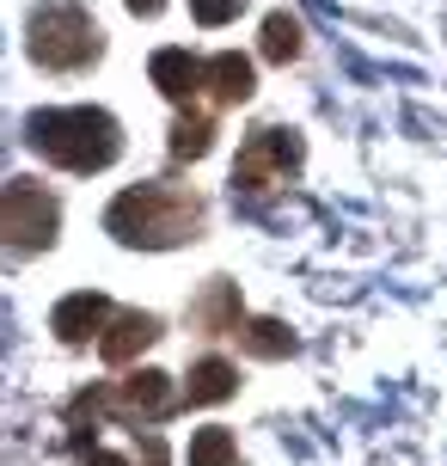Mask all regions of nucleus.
I'll list each match as a JSON object with an SVG mask.
<instances>
[{
  "label": "nucleus",
  "mask_w": 447,
  "mask_h": 466,
  "mask_svg": "<svg viewBox=\"0 0 447 466\" xmlns=\"http://www.w3.org/2000/svg\"><path fill=\"white\" fill-rule=\"evenodd\" d=\"M190 466H239V442H233V430H221V423L196 430V436H190Z\"/></svg>",
  "instance_id": "nucleus-15"
},
{
  "label": "nucleus",
  "mask_w": 447,
  "mask_h": 466,
  "mask_svg": "<svg viewBox=\"0 0 447 466\" xmlns=\"http://www.w3.org/2000/svg\"><path fill=\"white\" fill-rule=\"evenodd\" d=\"M209 147H214V123L203 111H184L172 123V160H203Z\"/></svg>",
  "instance_id": "nucleus-14"
},
{
  "label": "nucleus",
  "mask_w": 447,
  "mask_h": 466,
  "mask_svg": "<svg viewBox=\"0 0 447 466\" xmlns=\"http://www.w3.org/2000/svg\"><path fill=\"white\" fill-rule=\"evenodd\" d=\"M117 319L111 313V301L104 295H93V289H80V295H68V301H55V313H49V331L62 338V344H86L93 331H104Z\"/></svg>",
  "instance_id": "nucleus-8"
},
{
  "label": "nucleus",
  "mask_w": 447,
  "mask_h": 466,
  "mask_svg": "<svg viewBox=\"0 0 447 466\" xmlns=\"http://www.w3.org/2000/svg\"><path fill=\"white\" fill-rule=\"evenodd\" d=\"M239 6H245V0H190V19L196 25H227V19H239Z\"/></svg>",
  "instance_id": "nucleus-17"
},
{
  "label": "nucleus",
  "mask_w": 447,
  "mask_h": 466,
  "mask_svg": "<svg viewBox=\"0 0 447 466\" xmlns=\"http://www.w3.org/2000/svg\"><path fill=\"white\" fill-rule=\"evenodd\" d=\"M301 166V136L294 129H252L233 160V190H270Z\"/></svg>",
  "instance_id": "nucleus-5"
},
{
  "label": "nucleus",
  "mask_w": 447,
  "mask_h": 466,
  "mask_svg": "<svg viewBox=\"0 0 447 466\" xmlns=\"http://www.w3.org/2000/svg\"><path fill=\"white\" fill-rule=\"evenodd\" d=\"M301 56V25L288 13H270L263 19V62H294Z\"/></svg>",
  "instance_id": "nucleus-16"
},
{
  "label": "nucleus",
  "mask_w": 447,
  "mask_h": 466,
  "mask_svg": "<svg viewBox=\"0 0 447 466\" xmlns=\"http://www.w3.org/2000/svg\"><path fill=\"white\" fill-rule=\"evenodd\" d=\"M104 405L117 411L123 423H154V418H165L172 411V374H160V369H142V374H129V380H117L111 393H104Z\"/></svg>",
  "instance_id": "nucleus-6"
},
{
  "label": "nucleus",
  "mask_w": 447,
  "mask_h": 466,
  "mask_svg": "<svg viewBox=\"0 0 447 466\" xmlns=\"http://www.w3.org/2000/svg\"><path fill=\"white\" fill-rule=\"evenodd\" d=\"M25 141L62 172H104L123 154V129L98 105H68V111H37L25 123Z\"/></svg>",
  "instance_id": "nucleus-2"
},
{
  "label": "nucleus",
  "mask_w": 447,
  "mask_h": 466,
  "mask_svg": "<svg viewBox=\"0 0 447 466\" xmlns=\"http://www.w3.org/2000/svg\"><path fill=\"white\" fill-rule=\"evenodd\" d=\"M203 197L184 185H129L104 209V228L117 233L123 246H142V252H165V246H184L203 233Z\"/></svg>",
  "instance_id": "nucleus-1"
},
{
  "label": "nucleus",
  "mask_w": 447,
  "mask_h": 466,
  "mask_svg": "<svg viewBox=\"0 0 447 466\" xmlns=\"http://www.w3.org/2000/svg\"><path fill=\"white\" fill-rule=\"evenodd\" d=\"M233 338H239V350L258 356V362H283V356H294V331H288L283 319H245Z\"/></svg>",
  "instance_id": "nucleus-13"
},
{
  "label": "nucleus",
  "mask_w": 447,
  "mask_h": 466,
  "mask_svg": "<svg viewBox=\"0 0 447 466\" xmlns=\"http://www.w3.org/2000/svg\"><path fill=\"white\" fill-rule=\"evenodd\" d=\"M25 49H31L37 68L80 74V68H93L98 56H104V31H98V19L80 6V0H44V6L31 13Z\"/></svg>",
  "instance_id": "nucleus-3"
},
{
  "label": "nucleus",
  "mask_w": 447,
  "mask_h": 466,
  "mask_svg": "<svg viewBox=\"0 0 447 466\" xmlns=\"http://www.w3.org/2000/svg\"><path fill=\"white\" fill-rule=\"evenodd\" d=\"M233 393H239V369L227 362V356H203V362L190 369V380H184L190 405H221V399H233Z\"/></svg>",
  "instance_id": "nucleus-11"
},
{
  "label": "nucleus",
  "mask_w": 447,
  "mask_h": 466,
  "mask_svg": "<svg viewBox=\"0 0 447 466\" xmlns=\"http://www.w3.org/2000/svg\"><path fill=\"white\" fill-rule=\"evenodd\" d=\"M209 93H214V105H245L252 98V62L239 49L209 56Z\"/></svg>",
  "instance_id": "nucleus-12"
},
{
  "label": "nucleus",
  "mask_w": 447,
  "mask_h": 466,
  "mask_svg": "<svg viewBox=\"0 0 447 466\" xmlns=\"http://www.w3.org/2000/svg\"><path fill=\"white\" fill-rule=\"evenodd\" d=\"M0 228H6V246L13 252H49L55 246V228H62V203L37 178H13L6 197H0Z\"/></svg>",
  "instance_id": "nucleus-4"
},
{
  "label": "nucleus",
  "mask_w": 447,
  "mask_h": 466,
  "mask_svg": "<svg viewBox=\"0 0 447 466\" xmlns=\"http://www.w3.org/2000/svg\"><path fill=\"white\" fill-rule=\"evenodd\" d=\"M80 461L86 466H129L123 454H111V448H80Z\"/></svg>",
  "instance_id": "nucleus-19"
},
{
  "label": "nucleus",
  "mask_w": 447,
  "mask_h": 466,
  "mask_svg": "<svg viewBox=\"0 0 447 466\" xmlns=\"http://www.w3.org/2000/svg\"><path fill=\"white\" fill-rule=\"evenodd\" d=\"M154 338H160V319L135 307V313H117L111 326L98 331V356H104V362H117V369H123V362H135V356H142V350L154 344Z\"/></svg>",
  "instance_id": "nucleus-9"
},
{
  "label": "nucleus",
  "mask_w": 447,
  "mask_h": 466,
  "mask_svg": "<svg viewBox=\"0 0 447 466\" xmlns=\"http://www.w3.org/2000/svg\"><path fill=\"white\" fill-rule=\"evenodd\" d=\"M123 6H129L135 19H160V13H165V0H123Z\"/></svg>",
  "instance_id": "nucleus-20"
},
{
  "label": "nucleus",
  "mask_w": 447,
  "mask_h": 466,
  "mask_svg": "<svg viewBox=\"0 0 447 466\" xmlns=\"http://www.w3.org/2000/svg\"><path fill=\"white\" fill-rule=\"evenodd\" d=\"M135 442H142V466H165V442L154 430H135Z\"/></svg>",
  "instance_id": "nucleus-18"
},
{
  "label": "nucleus",
  "mask_w": 447,
  "mask_h": 466,
  "mask_svg": "<svg viewBox=\"0 0 447 466\" xmlns=\"http://www.w3.org/2000/svg\"><path fill=\"white\" fill-rule=\"evenodd\" d=\"M147 74H154V86H160L172 105H184V111L209 93V62H196L190 49H154Z\"/></svg>",
  "instance_id": "nucleus-7"
},
{
  "label": "nucleus",
  "mask_w": 447,
  "mask_h": 466,
  "mask_svg": "<svg viewBox=\"0 0 447 466\" xmlns=\"http://www.w3.org/2000/svg\"><path fill=\"white\" fill-rule=\"evenodd\" d=\"M190 326L209 331V338H233L239 326H245V313H239V289L227 277H214L196 301H190Z\"/></svg>",
  "instance_id": "nucleus-10"
}]
</instances>
